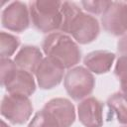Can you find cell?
I'll return each instance as SVG.
<instances>
[{
	"label": "cell",
	"instance_id": "obj_1",
	"mask_svg": "<svg viewBox=\"0 0 127 127\" xmlns=\"http://www.w3.org/2000/svg\"><path fill=\"white\" fill-rule=\"evenodd\" d=\"M63 22L61 31L71 35L76 43L85 45L93 42L100 32L97 19L81 11L74 3L64 1L62 4Z\"/></svg>",
	"mask_w": 127,
	"mask_h": 127
},
{
	"label": "cell",
	"instance_id": "obj_2",
	"mask_svg": "<svg viewBox=\"0 0 127 127\" xmlns=\"http://www.w3.org/2000/svg\"><path fill=\"white\" fill-rule=\"evenodd\" d=\"M42 48L47 57L55 60L64 68H72L81 58L77 44L64 33H50L44 39Z\"/></svg>",
	"mask_w": 127,
	"mask_h": 127
},
{
	"label": "cell",
	"instance_id": "obj_3",
	"mask_svg": "<svg viewBox=\"0 0 127 127\" xmlns=\"http://www.w3.org/2000/svg\"><path fill=\"white\" fill-rule=\"evenodd\" d=\"M61 1L37 0L30 2V17L33 26L43 33H54L61 29L63 22Z\"/></svg>",
	"mask_w": 127,
	"mask_h": 127
},
{
	"label": "cell",
	"instance_id": "obj_4",
	"mask_svg": "<svg viewBox=\"0 0 127 127\" xmlns=\"http://www.w3.org/2000/svg\"><path fill=\"white\" fill-rule=\"evenodd\" d=\"M1 84L8 93L32 95L36 90L33 73L19 68L14 61L1 59Z\"/></svg>",
	"mask_w": 127,
	"mask_h": 127
},
{
	"label": "cell",
	"instance_id": "obj_5",
	"mask_svg": "<svg viewBox=\"0 0 127 127\" xmlns=\"http://www.w3.org/2000/svg\"><path fill=\"white\" fill-rule=\"evenodd\" d=\"M64 88L67 94L73 100H83L88 97L94 89L95 79L91 71L83 66H74L70 68L64 80Z\"/></svg>",
	"mask_w": 127,
	"mask_h": 127
},
{
	"label": "cell",
	"instance_id": "obj_6",
	"mask_svg": "<svg viewBox=\"0 0 127 127\" xmlns=\"http://www.w3.org/2000/svg\"><path fill=\"white\" fill-rule=\"evenodd\" d=\"M33 112V104L28 96L8 93L1 102V114L12 124H24Z\"/></svg>",
	"mask_w": 127,
	"mask_h": 127
},
{
	"label": "cell",
	"instance_id": "obj_7",
	"mask_svg": "<svg viewBox=\"0 0 127 127\" xmlns=\"http://www.w3.org/2000/svg\"><path fill=\"white\" fill-rule=\"evenodd\" d=\"M103 29L113 36L127 34V2L112 1L101 15Z\"/></svg>",
	"mask_w": 127,
	"mask_h": 127
},
{
	"label": "cell",
	"instance_id": "obj_8",
	"mask_svg": "<svg viewBox=\"0 0 127 127\" xmlns=\"http://www.w3.org/2000/svg\"><path fill=\"white\" fill-rule=\"evenodd\" d=\"M30 10L21 1L11 2L6 6L1 15L2 26L12 32H24L30 26Z\"/></svg>",
	"mask_w": 127,
	"mask_h": 127
},
{
	"label": "cell",
	"instance_id": "obj_9",
	"mask_svg": "<svg viewBox=\"0 0 127 127\" xmlns=\"http://www.w3.org/2000/svg\"><path fill=\"white\" fill-rule=\"evenodd\" d=\"M64 68L49 57L44 58L35 72L38 85L42 89H52L59 85L64 78Z\"/></svg>",
	"mask_w": 127,
	"mask_h": 127
},
{
	"label": "cell",
	"instance_id": "obj_10",
	"mask_svg": "<svg viewBox=\"0 0 127 127\" xmlns=\"http://www.w3.org/2000/svg\"><path fill=\"white\" fill-rule=\"evenodd\" d=\"M78 120L85 127L103 125V105L95 97H86L77 105Z\"/></svg>",
	"mask_w": 127,
	"mask_h": 127
},
{
	"label": "cell",
	"instance_id": "obj_11",
	"mask_svg": "<svg viewBox=\"0 0 127 127\" xmlns=\"http://www.w3.org/2000/svg\"><path fill=\"white\" fill-rule=\"evenodd\" d=\"M44 109L57 119L60 127H70L75 120L74 106L66 98H53L45 104Z\"/></svg>",
	"mask_w": 127,
	"mask_h": 127
},
{
	"label": "cell",
	"instance_id": "obj_12",
	"mask_svg": "<svg viewBox=\"0 0 127 127\" xmlns=\"http://www.w3.org/2000/svg\"><path fill=\"white\" fill-rule=\"evenodd\" d=\"M44 60L41 50L36 46H23L14 58V62L19 68L31 73L36 72L40 64Z\"/></svg>",
	"mask_w": 127,
	"mask_h": 127
},
{
	"label": "cell",
	"instance_id": "obj_13",
	"mask_svg": "<svg viewBox=\"0 0 127 127\" xmlns=\"http://www.w3.org/2000/svg\"><path fill=\"white\" fill-rule=\"evenodd\" d=\"M114 60L115 55L113 53L99 50L88 53L83 59V64L89 71L101 74L110 70Z\"/></svg>",
	"mask_w": 127,
	"mask_h": 127
},
{
	"label": "cell",
	"instance_id": "obj_14",
	"mask_svg": "<svg viewBox=\"0 0 127 127\" xmlns=\"http://www.w3.org/2000/svg\"><path fill=\"white\" fill-rule=\"evenodd\" d=\"M107 105L116 115L117 121L127 125V97L122 92H115L108 97Z\"/></svg>",
	"mask_w": 127,
	"mask_h": 127
},
{
	"label": "cell",
	"instance_id": "obj_15",
	"mask_svg": "<svg viewBox=\"0 0 127 127\" xmlns=\"http://www.w3.org/2000/svg\"><path fill=\"white\" fill-rule=\"evenodd\" d=\"M20 40L18 37L6 33H0V54L1 59H9L18 49Z\"/></svg>",
	"mask_w": 127,
	"mask_h": 127
},
{
	"label": "cell",
	"instance_id": "obj_16",
	"mask_svg": "<svg viewBox=\"0 0 127 127\" xmlns=\"http://www.w3.org/2000/svg\"><path fill=\"white\" fill-rule=\"evenodd\" d=\"M28 127H60V125L57 119L49 111L43 108L34 115Z\"/></svg>",
	"mask_w": 127,
	"mask_h": 127
},
{
	"label": "cell",
	"instance_id": "obj_17",
	"mask_svg": "<svg viewBox=\"0 0 127 127\" xmlns=\"http://www.w3.org/2000/svg\"><path fill=\"white\" fill-rule=\"evenodd\" d=\"M114 73L120 82L122 93L127 97V57H119V59L116 62Z\"/></svg>",
	"mask_w": 127,
	"mask_h": 127
},
{
	"label": "cell",
	"instance_id": "obj_18",
	"mask_svg": "<svg viewBox=\"0 0 127 127\" xmlns=\"http://www.w3.org/2000/svg\"><path fill=\"white\" fill-rule=\"evenodd\" d=\"M112 1H81L80 4L82 8L88 13L99 15L103 14L105 10L110 6Z\"/></svg>",
	"mask_w": 127,
	"mask_h": 127
},
{
	"label": "cell",
	"instance_id": "obj_19",
	"mask_svg": "<svg viewBox=\"0 0 127 127\" xmlns=\"http://www.w3.org/2000/svg\"><path fill=\"white\" fill-rule=\"evenodd\" d=\"M117 51L121 56L127 57V34L122 36V38L117 42Z\"/></svg>",
	"mask_w": 127,
	"mask_h": 127
},
{
	"label": "cell",
	"instance_id": "obj_20",
	"mask_svg": "<svg viewBox=\"0 0 127 127\" xmlns=\"http://www.w3.org/2000/svg\"><path fill=\"white\" fill-rule=\"evenodd\" d=\"M2 127H9V126H7V125L5 124V122H4V121H2Z\"/></svg>",
	"mask_w": 127,
	"mask_h": 127
}]
</instances>
